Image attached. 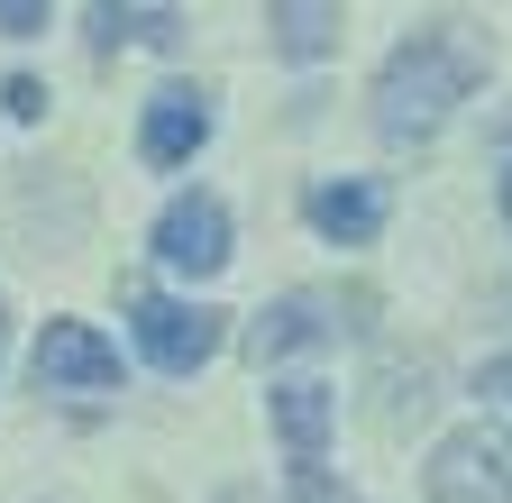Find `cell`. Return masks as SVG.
Returning <instances> with one entry per match:
<instances>
[{
    "instance_id": "cell-1",
    "label": "cell",
    "mask_w": 512,
    "mask_h": 503,
    "mask_svg": "<svg viewBox=\"0 0 512 503\" xmlns=\"http://www.w3.org/2000/svg\"><path fill=\"white\" fill-rule=\"evenodd\" d=\"M476 83H485V65L448 28H412L375 74V129L394 147H421V138H439L458 119V101H476Z\"/></svg>"
},
{
    "instance_id": "cell-2",
    "label": "cell",
    "mask_w": 512,
    "mask_h": 503,
    "mask_svg": "<svg viewBox=\"0 0 512 503\" xmlns=\"http://www.w3.org/2000/svg\"><path fill=\"white\" fill-rule=\"evenodd\" d=\"M128 330H138V357L156 375H202L229 348V311L183 302V293H156V284H128Z\"/></svg>"
},
{
    "instance_id": "cell-3",
    "label": "cell",
    "mask_w": 512,
    "mask_h": 503,
    "mask_svg": "<svg viewBox=\"0 0 512 503\" xmlns=\"http://www.w3.org/2000/svg\"><path fill=\"white\" fill-rule=\"evenodd\" d=\"M266 421L284 439V467H293V503H339L330 485V430H339V394L320 375H284L266 385Z\"/></svg>"
},
{
    "instance_id": "cell-4",
    "label": "cell",
    "mask_w": 512,
    "mask_h": 503,
    "mask_svg": "<svg viewBox=\"0 0 512 503\" xmlns=\"http://www.w3.org/2000/svg\"><path fill=\"white\" fill-rule=\"evenodd\" d=\"M421 503H512V430L458 421L421 467Z\"/></svg>"
},
{
    "instance_id": "cell-5",
    "label": "cell",
    "mask_w": 512,
    "mask_h": 503,
    "mask_svg": "<svg viewBox=\"0 0 512 503\" xmlns=\"http://www.w3.org/2000/svg\"><path fill=\"white\" fill-rule=\"evenodd\" d=\"M147 247H156V266H174V275H220L238 247H229V202L220 193H174L165 211H156V229H147Z\"/></svg>"
},
{
    "instance_id": "cell-6",
    "label": "cell",
    "mask_w": 512,
    "mask_h": 503,
    "mask_svg": "<svg viewBox=\"0 0 512 503\" xmlns=\"http://www.w3.org/2000/svg\"><path fill=\"white\" fill-rule=\"evenodd\" d=\"M119 385V348L92 321H46L37 330V394H110Z\"/></svg>"
},
{
    "instance_id": "cell-7",
    "label": "cell",
    "mask_w": 512,
    "mask_h": 503,
    "mask_svg": "<svg viewBox=\"0 0 512 503\" xmlns=\"http://www.w3.org/2000/svg\"><path fill=\"white\" fill-rule=\"evenodd\" d=\"M348 321H339V293H284V302H266L247 321V357L256 366H275V357H293V348H320V339H339Z\"/></svg>"
},
{
    "instance_id": "cell-8",
    "label": "cell",
    "mask_w": 512,
    "mask_h": 503,
    "mask_svg": "<svg viewBox=\"0 0 512 503\" xmlns=\"http://www.w3.org/2000/svg\"><path fill=\"white\" fill-rule=\"evenodd\" d=\"M211 147V92H192V83H165L138 119V156L147 165H192Z\"/></svg>"
},
{
    "instance_id": "cell-9",
    "label": "cell",
    "mask_w": 512,
    "mask_h": 503,
    "mask_svg": "<svg viewBox=\"0 0 512 503\" xmlns=\"http://www.w3.org/2000/svg\"><path fill=\"white\" fill-rule=\"evenodd\" d=\"M302 220L330 238V247H375V229H384V193L366 174H330V183H311L302 193Z\"/></svg>"
},
{
    "instance_id": "cell-10",
    "label": "cell",
    "mask_w": 512,
    "mask_h": 503,
    "mask_svg": "<svg viewBox=\"0 0 512 503\" xmlns=\"http://www.w3.org/2000/svg\"><path fill=\"white\" fill-rule=\"evenodd\" d=\"M266 28H275V55H293V65H311V55H330L339 46V0H275L266 10Z\"/></svg>"
},
{
    "instance_id": "cell-11",
    "label": "cell",
    "mask_w": 512,
    "mask_h": 503,
    "mask_svg": "<svg viewBox=\"0 0 512 503\" xmlns=\"http://www.w3.org/2000/svg\"><path fill=\"white\" fill-rule=\"evenodd\" d=\"M183 37V10H92V46L110 55V46H174Z\"/></svg>"
},
{
    "instance_id": "cell-12",
    "label": "cell",
    "mask_w": 512,
    "mask_h": 503,
    "mask_svg": "<svg viewBox=\"0 0 512 503\" xmlns=\"http://www.w3.org/2000/svg\"><path fill=\"white\" fill-rule=\"evenodd\" d=\"M0 110H10L19 129H28V119H46V83H37V74H10V83H0Z\"/></svg>"
},
{
    "instance_id": "cell-13",
    "label": "cell",
    "mask_w": 512,
    "mask_h": 503,
    "mask_svg": "<svg viewBox=\"0 0 512 503\" xmlns=\"http://www.w3.org/2000/svg\"><path fill=\"white\" fill-rule=\"evenodd\" d=\"M476 394H485V403H503V412H512V348H503V357H485V366H476Z\"/></svg>"
},
{
    "instance_id": "cell-14",
    "label": "cell",
    "mask_w": 512,
    "mask_h": 503,
    "mask_svg": "<svg viewBox=\"0 0 512 503\" xmlns=\"http://www.w3.org/2000/svg\"><path fill=\"white\" fill-rule=\"evenodd\" d=\"M37 28H46L37 0H0V37H37Z\"/></svg>"
},
{
    "instance_id": "cell-15",
    "label": "cell",
    "mask_w": 512,
    "mask_h": 503,
    "mask_svg": "<svg viewBox=\"0 0 512 503\" xmlns=\"http://www.w3.org/2000/svg\"><path fill=\"white\" fill-rule=\"evenodd\" d=\"M211 503H256V494H247V485H220V494H211Z\"/></svg>"
},
{
    "instance_id": "cell-16",
    "label": "cell",
    "mask_w": 512,
    "mask_h": 503,
    "mask_svg": "<svg viewBox=\"0 0 512 503\" xmlns=\"http://www.w3.org/2000/svg\"><path fill=\"white\" fill-rule=\"evenodd\" d=\"M503 220H512V165H503Z\"/></svg>"
},
{
    "instance_id": "cell-17",
    "label": "cell",
    "mask_w": 512,
    "mask_h": 503,
    "mask_svg": "<svg viewBox=\"0 0 512 503\" xmlns=\"http://www.w3.org/2000/svg\"><path fill=\"white\" fill-rule=\"evenodd\" d=\"M0 348H10V311H0Z\"/></svg>"
}]
</instances>
